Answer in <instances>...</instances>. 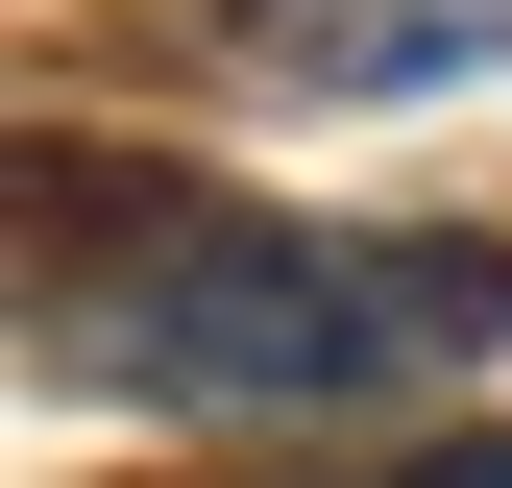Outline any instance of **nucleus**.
Wrapping results in <instances>:
<instances>
[{
	"label": "nucleus",
	"instance_id": "obj_1",
	"mask_svg": "<svg viewBox=\"0 0 512 488\" xmlns=\"http://www.w3.org/2000/svg\"><path fill=\"white\" fill-rule=\"evenodd\" d=\"M512 318V269L464 244H342V220H171L147 269L49 293V366L122 415H342V391H415Z\"/></svg>",
	"mask_w": 512,
	"mask_h": 488
},
{
	"label": "nucleus",
	"instance_id": "obj_2",
	"mask_svg": "<svg viewBox=\"0 0 512 488\" xmlns=\"http://www.w3.org/2000/svg\"><path fill=\"white\" fill-rule=\"evenodd\" d=\"M220 49L269 98H464L512 74V0H220Z\"/></svg>",
	"mask_w": 512,
	"mask_h": 488
},
{
	"label": "nucleus",
	"instance_id": "obj_3",
	"mask_svg": "<svg viewBox=\"0 0 512 488\" xmlns=\"http://www.w3.org/2000/svg\"><path fill=\"white\" fill-rule=\"evenodd\" d=\"M488 488H512V464H488Z\"/></svg>",
	"mask_w": 512,
	"mask_h": 488
}]
</instances>
